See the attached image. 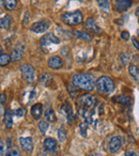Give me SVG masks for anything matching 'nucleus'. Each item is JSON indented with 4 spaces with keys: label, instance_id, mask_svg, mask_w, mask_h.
Masks as SVG:
<instances>
[{
    "label": "nucleus",
    "instance_id": "nucleus-1",
    "mask_svg": "<svg viewBox=\"0 0 139 156\" xmlns=\"http://www.w3.org/2000/svg\"><path fill=\"white\" fill-rule=\"evenodd\" d=\"M72 83L76 88L85 91H92L95 88V78L90 73L75 74L72 77Z\"/></svg>",
    "mask_w": 139,
    "mask_h": 156
},
{
    "label": "nucleus",
    "instance_id": "nucleus-23",
    "mask_svg": "<svg viewBox=\"0 0 139 156\" xmlns=\"http://www.w3.org/2000/svg\"><path fill=\"white\" fill-rule=\"evenodd\" d=\"M98 7L102 11L104 12H109L110 11V2L109 0H96Z\"/></svg>",
    "mask_w": 139,
    "mask_h": 156
},
{
    "label": "nucleus",
    "instance_id": "nucleus-11",
    "mask_svg": "<svg viewBox=\"0 0 139 156\" xmlns=\"http://www.w3.org/2000/svg\"><path fill=\"white\" fill-rule=\"evenodd\" d=\"M61 112L62 115L66 118L67 120V123L72 124L73 121H74V113H73V110H72V106L70 104H63L62 107H61Z\"/></svg>",
    "mask_w": 139,
    "mask_h": 156
},
{
    "label": "nucleus",
    "instance_id": "nucleus-33",
    "mask_svg": "<svg viewBox=\"0 0 139 156\" xmlns=\"http://www.w3.org/2000/svg\"><path fill=\"white\" fill-rule=\"evenodd\" d=\"M5 142H0V156H5Z\"/></svg>",
    "mask_w": 139,
    "mask_h": 156
},
{
    "label": "nucleus",
    "instance_id": "nucleus-44",
    "mask_svg": "<svg viewBox=\"0 0 139 156\" xmlns=\"http://www.w3.org/2000/svg\"><path fill=\"white\" fill-rule=\"evenodd\" d=\"M138 22H139V18H138Z\"/></svg>",
    "mask_w": 139,
    "mask_h": 156
},
{
    "label": "nucleus",
    "instance_id": "nucleus-7",
    "mask_svg": "<svg viewBox=\"0 0 139 156\" xmlns=\"http://www.w3.org/2000/svg\"><path fill=\"white\" fill-rule=\"evenodd\" d=\"M40 43H41L42 46H49L52 45V44H59L60 43V39L57 37L54 33H47V34L43 35L41 40H40Z\"/></svg>",
    "mask_w": 139,
    "mask_h": 156
},
{
    "label": "nucleus",
    "instance_id": "nucleus-35",
    "mask_svg": "<svg viewBox=\"0 0 139 156\" xmlns=\"http://www.w3.org/2000/svg\"><path fill=\"white\" fill-rule=\"evenodd\" d=\"M17 117H23V115H25V109H23V108H20V109H17L16 110V113H15Z\"/></svg>",
    "mask_w": 139,
    "mask_h": 156
},
{
    "label": "nucleus",
    "instance_id": "nucleus-14",
    "mask_svg": "<svg viewBox=\"0 0 139 156\" xmlns=\"http://www.w3.org/2000/svg\"><path fill=\"white\" fill-rule=\"evenodd\" d=\"M13 20H12L11 15L9 14H5V15L0 16V30H7L11 27Z\"/></svg>",
    "mask_w": 139,
    "mask_h": 156
},
{
    "label": "nucleus",
    "instance_id": "nucleus-22",
    "mask_svg": "<svg viewBox=\"0 0 139 156\" xmlns=\"http://www.w3.org/2000/svg\"><path fill=\"white\" fill-rule=\"evenodd\" d=\"M113 101L119 103V104L128 105L130 103V98L128 95H125V94H122V95H118L116 98H113Z\"/></svg>",
    "mask_w": 139,
    "mask_h": 156
},
{
    "label": "nucleus",
    "instance_id": "nucleus-15",
    "mask_svg": "<svg viewBox=\"0 0 139 156\" xmlns=\"http://www.w3.org/2000/svg\"><path fill=\"white\" fill-rule=\"evenodd\" d=\"M85 27H86V28H87L89 31H91V32H94V33L101 32V28L98 26V24H96L95 20H94L93 17H89L88 20H86V22H85Z\"/></svg>",
    "mask_w": 139,
    "mask_h": 156
},
{
    "label": "nucleus",
    "instance_id": "nucleus-8",
    "mask_svg": "<svg viewBox=\"0 0 139 156\" xmlns=\"http://www.w3.org/2000/svg\"><path fill=\"white\" fill-rule=\"evenodd\" d=\"M121 147H122V137L115 136L110 139L109 144H108V149L110 153H116V152H118Z\"/></svg>",
    "mask_w": 139,
    "mask_h": 156
},
{
    "label": "nucleus",
    "instance_id": "nucleus-41",
    "mask_svg": "<svg viewBox=\"0 0 139 156\" xmlns=\"http://www.w3.org/2000/svg\"><path fill=\"white\" fill-rule=\"evenodd\" d=\"M135 14H136L137 16H139V7L137 8V10H136V13H135Z\"/></svg>",
    "mask_w": 139,
    "mask_h": 156
},
{
    "label": "nucleus",
    "instance_id": "nucleus-9",
    "mask_svg": "<svg viewBox=\"0 0 139 156\" xmlns=\"http://www.w3.org/2000/svg\"><path fill=\"white\" fill-rule=\"evenodd\" d=\"M24 51H25L24 44L20 43V44H18V45H16V47L12 50L11 55H10L11 61H20V59L23 58V56H24Z\"/></svg>",
    "mask_w": 139,
    "mask_h": 156
},
{
    "label": "nucleus",
    "instance_id": "nucleus-29",
    "mask_svg": "<svg viewBox=\"0 0 139 156\" xmlns=\"http://www.w3.org/2000/svg\"><path fill=\"white\" fill-rule=\"evenodd\" d=\"M48 122L47 121H41L39 123V129H40V132H41V134L42 135H45L46 134V132H47V129H48Z\"/></svg>",
    "mask_w": 139,
    "mask_h": 156
},
{
    "label": "nucleus",
    "instance_id": "nucleus-4",
    "mask_svg": "<svg viewBox=\"0 0 139 156\" xmlns=\"http://www.w3.org/2000/svg\"><path fill=\"white\" fill-rule=\"evenodd\" d=\"M20 73H22L23 79L28 83H34L37 80L35 69L31 64H23L20 66Z\"/></svg>",
    "mask_w": 139,
    "mask_h": 156
},
{
    "label": "nucleus",
    "instance_id": "nucleus-39",
    "mask_svg": "<svg viewBox=\"0 0 139 156\" xmlns=\"http://www.w3.org/2000/svg\"><path fill=\"white\" fill-rule=\"evenodd\" d=\"M3 5H5V2H3V0H0V10L3 8Z\"/></svg>",
    "mask_w": 139,
    "mask_h": 156
},
{
    "label": "nucleus",
    "instance_id": "nucleus-32",
    "mask_svg": "<svg viewBox=\"0 0 139 156\" xmlns=\"http://www.w3.org/2000/svg\"><path fill=\"white\" fill-rule=\"evenodd\" d=\"M5 5L8 10H14L16 7V0H3Z\"/></svg>",
    "mask_w": 139,
    "mask_h": 156
},
{
    "label": "nucleus",
    "instance_id": "nucleus-26",
    "mask_svg": "<svg viewBox=\"0 0 139 156\" xmlns=\"http://www.w3.org/2000/svg\"><path fill=\"white\" fill-rule=\"evenodd\" d=\"M57 135H58V139L60 142H64V141L66 140V132H65V129L63 127L59 128Z\"/></svg>",
    "mask_w": 139,
    "mask_h": 156
},
{
    "label": "nucleus",
    "instance_id": "nucleus-17",
    "mask_svg": "<svg viewBox=\"0 0 139 156\" xmlns=\"http://www.w3.org/2000/svg\"><path fill=\"white\" fill-rule=\"evenodd\" d=\"M44 147L48 152H55L58 147V142L54 138H46L44 140Z\"/></svg>",
    "mask_w": 139,
    "mask_h": 156
},
{
    "label": "nucleus",
    "instance_id": "nucleus-34",
    "mask_svg": "<svg viewBox=\"0 0 139 156\" xmlns=\"http://www.w3.org/2000/svg\"><path fill=\"white\" fill-rule=\"evenodd\" d=\"M121 37L123 40H128L130 39V33H128V31H122L121 32Z\"/></svg>",
    "mask_w": 139,
    "mask_h": 156
},
{
    "label": "nucleus",
    "instance_id": "nucleus-42",
    "mask_svg": "<svg viewBox=\"0 0 139 156\" xmlns=\"http://www.w3.org/2000/svg\"><path fill=\"white\" fill-rule=\"evenodd\" d=\"M1 52H2V47L0 46V54H1Z\"/></svg>",
    "mask_w": 139,
    "mask_h": 156
},
{
    "label": "nucleus",
    "instance_id": "nucleus-36",
    "mask_svg": "<svg viewBox=\"0 0 139 156\" xmlns=\"http://www.w3.org/2000/svg\"><path fill=\"white\" fill-rule=\"evenodd\" d=\"M10 154H11V156H22L20 152H18V150H15V149L12 150V152Z\"/></svg>",
    "mask_w": 139,
    "mask_h": 156
},
{
    "label": "nucleus",
    "instance_id": "nucleus-20",
    "mask_svg": "<svg viewBox=\"0 0 139 156\" xmlns=\"http://www.w3.org/2000/svg\"><path fill=\"white\" fill-rule=\"evenodd\" d=\"M3 119H5V124L7 128H11L13 126V112L11 110H5V115H3Z\"/></svg>",
    "mask_w": 139,
    "mask_h": 156
},
{
    "label": "nucleus",
    "instance_id": "nucleus-2",
    "mask_svg": "<svg viewBox=\"0 0 139 156\" xmlns=\"http://www.w3.org/2000/svg\"><path fill=\"white\" fill-rule=\"evenodd\" d=\"M95 88L100 94H111L115 91V83L108 76H102L95 81Z\"/></svg>",
    "mask_w": 139,
    "mask_h": 156
},
{
    "label": "nucleus",
    "instance_id": "nucleus-16",
    "mask_svg": "<svg viewBox=\"0 0 139 156\" xmlns=\"http://www.w3.org/2000/svg\"><path fill=\"white\" fill-rule=\"evenodd\" d=\"M78 115H80L81 118H84L87 123H92V122H93V118H92L93 112H92L91 109L84 108V107H81V108L79 109V111H78Z\"/></svg>",
    "mask_w": 139,
    "mask_h": 156
},
{
    "label": "nucleus",
    "instance_id": "nucleus-13",
    "mask_svg": "<svg viewBox=\"0 0 139 156\" xmlns=\"http://www.w3.org/2000/svg\"><path fill=\"white\" fill-rule=\"evenodd\" d=\"M133 0H115L116 9L119 12H124L130 8Z\"/></svg>",
    "mask_w": 139,
    "mask_h": 156
},
{
    "label": "nucleus",
    "instance_id": "nucleus-43",
    "mask_svg": "<svg viewBox=\"0 0 139 156\" xmlns=\"http://www.w3.org/2000/svg\"><path fill=\"white\" fill-rule=\"evenodd\" d=\"M137 156H139V154H137Z\"/></svg>",
    "mask_w": 139,
    "mask_h": 156
},
{
    "label": "nucleus",
    "instance_id": "nucleus-31",
    "mask_svg": "<svg viewBox=\"0 0 139 156\" xmlns=\"http://www.w3.org/2000/svg\"><path fill=\"white\" fill-rule=\"evenodd\" d=\"M120 60H121L122 64L126 65L130 61V56L127 54V52H122V54L120 55Z\"/></svg>",
    "mask_w": 139,
    "mask_h": 156
},
{
    "label": "nucleus",
    "instance_id": "nucleus-12",
    "mask_svg": "<svg viewBox=\"0 0 139 156\" xmlns=\"http://www.w3.org/2000/svg\"><path fill=\"white\" fill-rule=\"evenodd\" d=\"M47 64L52 69H59L63 66V60L59 56H52L48 59Z\"/></svg>",
    "mask_w": 139,
    "mask_h": 156
},
{
    "label": "nucleus",
    "instance_id": "nucleus-24",
    "mask_svg": "<svg viewBox=\"0 0 139 156\" xmlns=\"http://www.w3.org/2000/svg\"><path fill=\"white\" fill-rule=\"evenodd\" d=\"M45 118L47 119V121H49V122H56L57 117H56V113H55L54 109L48 108L47 110L45 111Z\"/></svg>",
    "mask_w": 139,
    "mask_h": 156
},
{
    "label": "nucleus",
    "instance_id": "nucleus-40",
    "mask_svg": "<svg viewBox=\"0 0 139 156\" xmlns=\"http://www.w3.org/2000/svg\"><path fill=\"white\" fill-rule=\"evenodd\" d=\"M89 156H101L100 154H96V153H92V154H90Z\"/></svg>",
    "mask_w": 139,
    "mask_h": 156
},
{
    "label": "nucleus",
    "instance_id": "nucleus-37",
    "mask_svg": "<svg viewBox=\"0 0 139 156\" xmlns=\"http://www.w3.org/2000/svg\"><path fill=\"white\" fill-rule=\"evenodd\" d=\"M133 44H134V47L136 48L137 50H139V42L137 41L136 39H133Z\"/></svg>",
    "mask_w": 139,
    "mask_h": 156
},
{
    "label": "nucleus",
    "instance_id": "nucleus-28",
    "mask_svg": "<svg viewBox=\"0 0 139 156\" xmlns=\"http://www.w3.org/2000/svg\"><path fill=\"white\" fill-rule=\"evenodd\" d=\"M5 94H1L0 95V118L5 115Z\"/></svg>",
    "mask_w": 139,
    "mask_h": 156
},
{
    "label": "nucleus",
    "instance_id": "nucleus-30",
    "mask_svg": "<svg viewBox=\"0 0 139 156\" xmlns=\"http://www.w3.org/2000/svg\"><path fill=\"white\" fill-rule=\"evenodd\" d=\"M79 132H80V135L83 137L87 136V132H88V123L87 122H81L79 124Z\"/></svg>",
    "mask_w": 139,
    "mask_h": 156
},
{
    "label": "nucleus",
    "instance_id": "nucleus-5",
    "mask_svg": "<svg viewBox=\"0 0 139 156\" xmlns=\"http://www.w3.org/2000/svg\"><path fill=\"white\" fill-rule=\"evenodd\" d=\"M78 104L84 108L92 109L98 104V98L94 95H91V94H83V95L79 96Z\"/></svg>",
    "mask_w": 139,
    "mask_h": 156
},
{
    "label": "nucleus",
    "instance_id": "nucleus-25",
    "mask_svg": "<svg viewBox=\"0 0 139 156\" xmlns=\"http://www.w3.org/2000/svg\"><path fill=\"white\" fill-rule=\"evenodd\" d=\"M11 62V57L8 54H0V66H5Z\"/></svg>",
    "mask_w": 139,
    "mask_h": 156
},
{
    "label": "nucleus",
    "instance_id": "nucleus-3",
    "mask_svg": "<svg viewBox=\"0 0 139 156\" xmlns=\"http://www.w3.org/2000/svg\"><path fill=\"white\" fill-rule=\"evenodd\" d=\"M61 20L67 26H77L80 23H83L84 16L80 11H74V12H66L62 14Z\"/></svg>",
    "mask_w": 139,
    "mask_h": 156
},
{
    "label": "nucleus",
    "instance_id": "nucleus-21",
    "mask_svg": "<svg viewBox=\"0 0 139 156\" xmlns=\"http://www.w3.org/2000/svg\"><path fill=\"white\" fill-rule=\"evenodd\" d=\"M128 73L135 81L139 83V69L137 65H130L128 66Z\"/></svg>",
    "mask_w": 139,
    "mask_h": 156
},
{
    "label": "nucleus",
    "instance_id": "nucleus-10",
    "mask_svg": "<svg viewBox=\"0 0 139 156\" xmlns=\"http://www.w3.org/2000/svg\"><path fill=\"white\" fill-rule=\"evenodd\" d=\"M20 144L22 149L27 153H31L33 150V140L31 137H20Z\"/></svg>",
    "mask_w": 139,
    "mask_h": 156
},
{
    "label": "nucleus",
    "instance_id": "nucleus-38",
    "mask_svg": "<svg viewBox=\"0 0 139 156\" xmlns=\"http://www.w3.org/2000/svg\"><path fill=\"white\" fill-rule=\"evenodd\" d=\"M126 156H137V154L135 153V152H132V151H130V152H126V154H125Z\"/></svg>",
    "mask_w": 139,
    "mask_h": 156
},
{
    "label": "nucleus",
    "instance_id": "nucleus-27",
    "mask_svg": "<svg viewBox=\"0 0 139 156\" xmlns=\"http://www.w3.org/2000/svg\"><path fill=\"white\" fill-rule=\"evenodd\" d=\"M50 81H52V76H50L48 73H44L43 75L41 76V83H43L44 86L47 87V86L49 85Z\"/></svg>",
    "mask_w": 139,
    "mask_h": 156
},
{
    "label": "nucleus",
    "instance_id": "nucleus-19",
    "mask_svg": "<svg viewBox=\"0 0 139 156\" xmlns=\"http://www.w3.org/2000/svg\"><path fill=\"white\" fill-rule=\"evenodd\" d=\"M72 34H74V37H76L77 39H80L85 42H91L92 41V37L89 34L88 32L85 31H73Z\"/></svg>",
    "mask_w": 139,
    "mask_h": 156
},
{
    "label": "nucleus",
    "instance_id": "nucleus-6",
    "mask_svg": "<svg viewBox=\"0 0 139 156\" xmlns=\"http://www.w3.org/2000/svg\"><path fill=\"white\" fill-rule=\"evenodd\" d=\"M50 27V22L47 20H40V22H35L34 24H32L31 26V31L35 33H45L46 31L49 29Z\"/></svg>",
    "mask_w": 139,
    "mask_h": 156
},
{
    "label": "nucleus",
    "instance_id": "nucleus-18",
    "mask_svg": "<svg viewBox=\"0 0 139 156\" xmlns=\"http://www.w3.org/2000/svg\"><path fill=\"white\" fill-rule=\"evenodd\" d=\"M42 112H43V106L40 103H37V104H34L31 107V115L34 119H40L42 115Z\"/></svg>",
    "mask_w": 139,
    "mask_h": 156
}]
</instances>
